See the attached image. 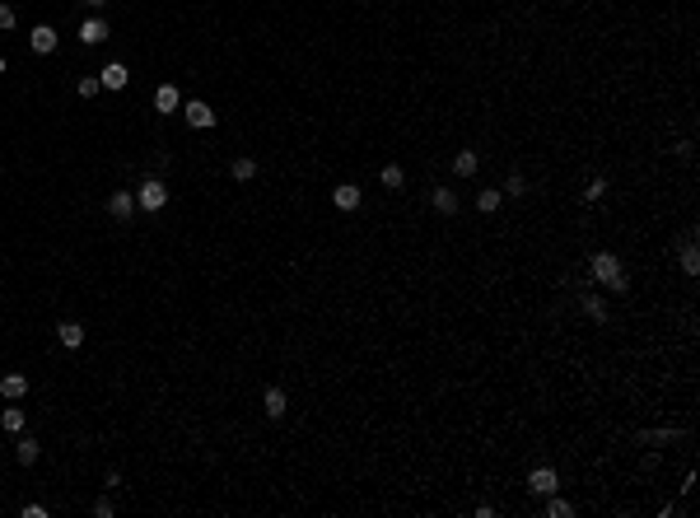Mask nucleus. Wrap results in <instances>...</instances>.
I'll list each match as a JSON object with an SVG mask.
<instances>
[{
    "label": "nucleus",
    "instance_id": "nucleus-24",
    "mask_svg": "<svg viewBox=\"0 0 700 518\" xmlns=\"http://www.w3.org/2000/svg\"><path fill=\"white\" fill-rule=\"evenodd\" d=\"M0 425H5L10 434H19V430H24V411H5V416H0Z\"/></svg>",
    "mask_w": 700,
    "mask_h": 518
},
{
    "label": "nucleus",
    "instance_id": "nucleus-22",
    "mask_svg": "<svg viewBox=\"0 0 700 518\" xmlns=\"http://www.w3.org/2000/svg\"><path fill=\"white\" fill-rule=\"evenodd\" d=\"M602 196H607V178H593L584 187V201H602Z\"/></svg>",
    "mask_w": 700,
    "mask_h": 518
},
{
    "label": "nucleus",
    "instance_id": "nucleus-12",
    "mask_svg": "<svg viewBox=\"0 0 700 518\" xmlns=\"http://www.w3.org/2000/svg\"><path fill=\"white\" fill-rule=\"evenodd\" d=\"M332 201H336V210H355V205H359V187H355V182H341V187L332 191Z\"/></svg>",
    "mask_w": 700,
    "mask_h": 518
},
{
    "label": "nucleus",
    "instance_id": "nucleus-7",
    "mask_svg": "<svg viewBox=\"0 0 700 518\" xmlns=\"http://www.w3.org/2000/svg\"><path fill=\"white\" fill-rule=\"evenodd\" d=\"M29 47L42 52V56H47V52H56V29H52V24H38V29H33V38H29Z\"/></svg>",
    "mask_w": 700,
    "mask_h": 518
},
{
    "label": "nucleus",
    "instance_id": "nucleus-4",
    "mask_svg": "<svg viewBox=\"0 0 700 518\" xmlns=\"http://www.w3.org/2000/svg\"><path fill=\"white\" fill-rule=\"evenodd\" d=\"M528 490H532V495H556V490H560V476H556L551 467H537V471L528 476Z\"/></svg>",
    "mask_w": 700,
    "mask_h": 518
},
{
    "label": "nucleus",
    "instance_id": "nucleus-26",
    "mask_svg": "<svg viewBox=\"0 0 700 518\" xmlns=\"http://www.w3.org/2000/svg\"><path fill=\"white\" fill-rule=\"evenodd\" d=\"M504 191H509V196H523V191H528V182H523V173H509V182H504Z\"/></svg>",
    "mask_w": 700,
    "mask_h": 518
},
{
    "label": "nucleus",
    "instance_id": "nucleus-13",
    "mask_svg": "<svg viewBox=\"0 0 700 518\" xmlns=\"http://www.w3.org/2000/svg\"><path fill=\"white\" fill-rule=\"evenodd\" d=\"M0 393L10 397V402H19V397L29 393V378H24V374H5V378H0Z\"/></svg>",
    "mask_w": 700,
    "mask_h": 518
},
{
    "label": "nucleus",
    "instance_id": "nucleus-17",
    "mask_svg": "<svg viewBox=\"0 0 700 518\" xmlns=\"http://www.w3.org/2000/svg\"><path fill=\"white\" fill-rule=\"evenodd\" d=\"M38 453H42V448H38V439H19V444H15V457L24 462V467H33V462H38Z\"/></svg>",
    "mask_w": 700,
    "mask_h": 518
},
{
    "label": "nucleus",
    "instance_id": "nucleus-3",
    "mask_svg": "<svg viewBox=\"0 0 700 518\" xmlns=\"http://www.w3.org/2000/svg\"><path fill=\"white\" fill-rule=\"evenodd\" d=\"M98 84H103V89H126V84H131V70H126L122 61H108L98 70Z\"/></svg>",
    "mask_w": 700,
    "mask_h": 518
},
{
    "label": "nucleus",
    "instance_id": "nucleus-16",
    "mask_svg": "<svg viewBox=\"0 0 700 518\" xmlns=\"http://www.w3.org/2000/svg\"><path fill=\"white\" fill-rule=\"evenodd\" d=\"M499 201H504V191H495V187H485L481 196H476V210H481V215H495V210H499Z\"/></svg>",
    "mask_w": 700,
    "mask_h": 518
},
{
    "label": "nucleus",
    "instance_id": "nucleus-1",
    "mask_svg": "<svg viewBox=\"0 0 700 518\" xmlns=\"http://www.w3.org/2000/svg\"><path fill=\"white\" fill-rule=\"evenodd\" d=\"M589 271H593V281L598 285H607V290H616V295H625V271H621V262H616V252H593L589 257Z\"/></svg>",
    "mask_w": 700,
    "mask_h": 518
},
{
    "label": "nucleus",
    "instance_id": "nucleus-9",
    "mask_svg": "<svg viewBox=\"0 0 700 518\" xmlns=\"http://www.w3.org/2000/svg\"><path fill=\"white\" fill-rule=\"evenodd\" d=\"M285 407H290V402H285V393H280V388H266V393H262L266 421H280V416H285Z\"/></svg>",
    "mask_w": 700,
    "mask_h": 518
},
{
    "label": "nucleus",
    "instance_id": "nucleus-18",
    "mask_svg": "<svg viewBox=\"0 0 700 518\" xmlns=\"http://www.w3.org/2000/svg\"><path fill=\"white\" fill-rule=\"evenodd\" d=\"M546 514H551V518H570V514H575V504L560 500V490H556V495H546Z\"/></svg>",
    "mask_w": 700,
    "mask_h": 518
},
{
    "label": "nucleus",
    "instance_id": "nucleus-10",
    "mask_svg": "<svg viewBox=\"0 0 700 518\" xmlns=\"http://www.w3.org/2000/svg\"><path fill=\"white\" fill-rule=\"evenodd\" d=\"M178 108H182L178 89H173V84H159L155 89V112H178Z\"/></svg>",
    "mask_w": 700,
    "mask_h": 518
},
{
    "label": "nucleus",
    "instance_id": "nucleus-14",
    "mask_svg": "<svg viewBox=\"0 0 700 518\" xmlns=\"http://www.w3.org/2000/svg\"><path fill=\"white\" fill-rule=\"evenodd\" d=\"M430 201H435V210H444V215H453V210H458V196H453V187H435V191H430Z\"/></svg>",
    "mask_w": 700,
    "mask_h": 518
},
{
    "label": "nucleus",
    "instance_id": "nucleus-21",
    "mask_svg": "<svg viewBox=\"0 0 700 518\" xmlns=\"http://www.w3.org/2000/svg\"><path fill=\"white\" fill-rule=\"evenodd\" d=\"M378 182H383V187H388V191H397V187H402V182H406V173L397 168V164H388V168H383V178H378Z\"/></svg>",
    "mask_w": 700,
    "mask_h": 518
},
{
    "label": "nucleus",
    "instance_id": "nucleus-28",
    "mask_svg": "<svg viewBox=\"0 0 700 518\" xmlns=\"http://www.w3.org/2000/svg\"><path fill=\"white\" fill-rule=\"evenodd\" d=\"M84 5H108V0H84Z\"/></svg>",
    "mask_w": 700,
    "mask_h": 518
},
{
    "label": "nucleus",
    "instance_id": "nucleus-27",
    "mask_svg": "<svg viewBox=\"0 0 700 518\" xmlns=\"http://www.w3.org/2000/svg\"><path fill=\"white\" fill-rule=\"evenodd\" d=\"M0 29H5V33L15 29V10H10V5H0Z\"/></svg>",
    "mask_w": 700,
    "mask_h": 518
},
{
    "label": "nucleus",
    "instance_id": "nucleus-11",
    "mask_svg": "<svg viewBox=\"0 0 700 518\" xmlns=\"http://www.w3.org/2000/svg\"><path fill=\"white\" fill-rule=\"evenodd\" d=\"M56 341H61L65 350H79V345H84V327H79V322H61V327H56Z\"/></svg>",
    "mask_w": 700,
    "mask_h": 518
},
{
    "label": "nucleus",
    "instance_id": "nucleus-19",
    "mask_svg": "<svg viewBox=\"0 0 700 518\" xmlns=\"http://www.w3.org/2000/svg\"><path fill=\"white\" fill-rule=\"evenodd\" d=\"M677 262H682V271H686V276H696V271H700V252H696V243H686Z\"/></svg>",
    "mask_w": 700,
    "mask_h": 518
},
{
    "label": "nucleus",
    "instance_id": "nucleus-5",
    "mask_svg": "<svg viewBox=\"0 0 700 518\" xmlns=\"http://www.w3.org/2000/svg\"><path fill=\"white\" fill-rule=\"evenodd\" d=\"M108 215L112 220H131V215H136V196H131V191H112L108 196Z\"/></svg>",
    "mask_w": 700,
    "mask_h": 518
},
{
    "label": "nucleus",
    "instance_id": "nucleus-6",
    "mask_svg": "<svg viewBox=\"0 0 700 518\" xmlns=\"http://www.w3.org/2000/svg\"><path fill=\"white\" fill-rule=\"evenodd\" d=\"M187 122H192V126H201V131H205V126H215V112H210V103H201V98H187Z\"/></svg>",
    "mask_w": 700,
    "mask_h": 518
},
{
    "label": "nucleus",
    "instance_id": "nucleus-15",
    "mask_svg": "<svg viewBox=\"0 0 700 518\" xmlns=\"http://www.w3.org/2000/svg\"><path fill=\"white\" fill-rule=\"evenodd\" d=\"M476 164H481V159H476V150H462V155L453 159V173H458V178H472V173H476Z\"/></svg>",
    "mask_w": 700,
    "mask_h": 518
},
{
    "label": "nucleus",
    "instance_id": "nucleus-23",
    "mask_svg": "<svg viewBox=\"0 0 700 518\" xmlns=\"http://www.w3.org/2000/svg\"><path fill=\"white\" fill-rule=\"evenodd\" d=\"M584 313H589V317H598V322H602V317H607V304H602V299H598V295H589V299H584Z\"/></svg>",
    "mask_w": 700,
    "mask_h": 518
},
{
    "label": "nucleus",
    "instance_id": "nucleus-25",
    "mask_svg": "<svg viewBox=\"0 0 700 518\" xmlns=\"http://www.w3.org/2000/svg\"><path fill=\"white\" fill-rule=\"evenodd\" d=\"M75 89H79V98H93L98 89H103V84H98V75H84V79L75 84Z\"/></svg>",
    "mask_w": 700,
    "mask_h": 518
},
{
    "label": "nucleus",
    "instance_id": "nucleus-2",
    "mask_svg": "<svg viewBox=\"0 0 700 518\" xmlns=\"http://www.w3.org/2000/svg\"><path fill=\"white\" fill-rule=\"evenodd\" d=\"M136 205L140 210H164V205H169V187H164L159 178H145L140 191H136Z\"/></svg>",
    "mask_w": 700,
    "mask_h": 518
},
{
    "label": "nucleus",
    "instance_id": "nucleus-8",
    "mask_svg": "<svg viewBox=\"0 0 700 518\" xmlns=\"http://www.w3.org/2000/svg\"><path fill=\"white\" fill-rule=\"evenodd\" d=\"M103 38H108V24H103V19H84V24H79V42H84V47H98Z\"/></svg>",
    "mask_w": 700,
    "mask_h": 518
},
{
    "label": "nucleus",
    "instance_id": "nucleus-29",
    "mask_svg": "<svg viewBox=\"0 0 700 518\" xmlns=\"http://www.w3.org/2000/svg\"><path fill=\"white\" fill-rule=\"evenodd\" d=\"M0 75H5V56H0Z\"/></svg>",
    "mask_w": 700,
    "mask_h": 518
},
{
    "label": "nucleus",
    "instance_id": "nucleus-20",
    "mask_svg": "<svg viewBox=\"0 0 700 518\" xmlns=\"http://www.w3.org/2000/svg\"><path fill=\"white\" fill-rule=\"evenodd\" d=\"M233 178H238V182H252V178H257V164H252V159H233Z\"/></svg>",
    "mask_w": 700,
    "mask_h": 518
}]
</instances>
